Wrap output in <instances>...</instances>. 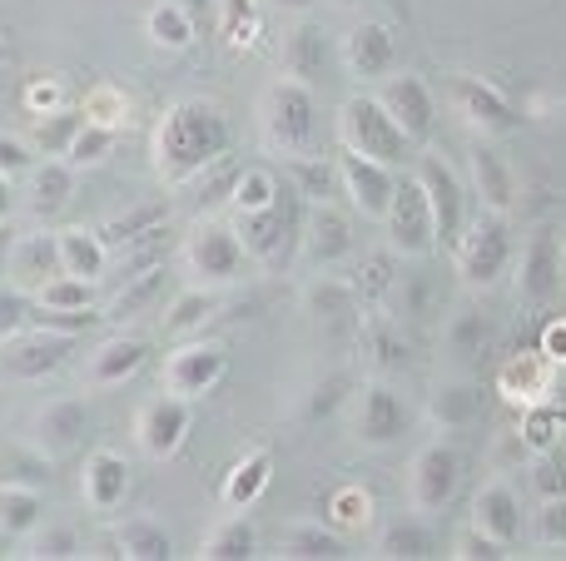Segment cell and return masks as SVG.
<instances>
[{
  "mask_svg": "<svg viewBox=\"0 0 566 561\" xmlns=\"http://www.w3.org/2000/svg\"><path fill=\"white\" fill-rule=\"evenodd\" d=\"M229 149V119L205 99H185L175 105L155 129V165L169 184H189V179L209 174Z\"/></svg>",
  "mask_w": 566,
  "mask_h": 561,
  "instance_id": "obj_1",
  "label": "cell"
},
{
  "mask_svg": "<svg viewBox=\"0 0 566 561\" xmlns=\"http://www.w3.org/2000/svg\"><path fill=\"white\" fill-rule=\"evenodd\" d=\"M338 139L348 155L378 159L388 169H402L412 159V139L398 129V119L382 109L378 95H353L338 109Z\"/></svg>",
  "mask_w": 566,
  "mask_h": 561,
  "instance_id": "obj_2",
  "label": "cell"
},
{
  "mask_svg": "<svg viewBox=\"0 0 566 561\" xmlns=\"http://www.w3.org/2000/svg\"><path fill=\"white\" fill-rule=\"evenodd\" d=\"M264 139L283 159L318 155V99L303 80H274L264 95Z\"/></svg>",
  "mask_w": 566,
  "mask_h": 561,
  "instance_id": "obj_3",
  "label": "cell"
},
{
  "mask_svg": "<svg viewBox=\"0 0 566 561\" xmlns=\"http://www.w3.org/2000/svg\"><path fill=\"white\" fill-rule=\"evenodd\" d=\"M517 258V244H512V224L507 214H492L482 209L478 219H468V229L458 234V278L468 288H492Z\"/></svg>",
  "mask_w": 566,
  "mask_h": 561,
  "instance_id": "obj_4",
  "label": "cell"
},
{
  "mask_svg": "<svg viewBox=\"0 0 566 561\" xmlns=\"http://www.w3.org/2000/svg\"><path fill=\"white\" fill-rule=\"evenodd\" d=\"M185 268H189V284L214 288V294L239 284L249 268V254H244V244H239L234 224H214V219L199 224L195 234L185 239Z\"/></svg>",
  "mask_w": 566,
  "mask_h": 561,
  "instance_id": "obj_5",
  "label": "cell"
},
{
  "mask_svg": "<svg viewBox=\"0 0 566 561\" xmlns=\"http://www.w3.org/2000/svg\"><path fill=\"white\" fill-rule=\"evenodd\" d=\"M382 229H388V248L398 258H428L432 248H438V224H432L428 194H422V184L412 174H402L398 189H392Z\"/></svg>",
  "mask_w": 566,
  "mask_h": 561,
  "instance_id": "obj_6",
  "label": "cell"
},
{
  "mask_svg": "<svg viewBox=\"0 0 566 561\" xmlns=\"http://www.w3.org/2000/svg\"><path fill=\"white\" fill-rule=\"evenodd\" d=\"M412 179L422 184L428 194V209H432V224H438V244H458V234L468 229V189H462L458 169L448 165L442 155H418V169Z\"/></svg>",
  "mask_w": 566,
  "mask_h": 561,
  "instance_id": "obj_7",
  "label": "cell"
},
{
  "mask_svg": "<svg viewBox=\"0 0 566 561\" xmlns=\"http://www.w3.org/2000/svg\"><path fill=\"white\" fill-rule=\"evenodd\" d=\"M293 189L279 194L274 204L264 209H234V234L244 244V254L264 268H279L283 254H289V229H293Z\"/></svg>",
  "mask_w": 566,
  "mask_h": 561,
  "instance_id": "obj_8",
  "label": "cell"
},
{
  "mask_svg": "<svg viewBox=\"0 0 566 561\" xmlns=\"http://www.w3.org/2000/svg\"><path fill=\"white\" fill-rule=\"evenodd\" d=\"M189 427H195V398L185 393H155L145 407H139V423H135V437L139 447H145V457H155V463H165V457H175L179 447H185Z\"/></svg>",
  "mask_w": 566,
  "mask_h": 561,
  "instance_id": "obj_9",
  "label": "cell"
},
{
  "mask_svg": "<svg viewBox=\"0 0 566 561\" xmlns=\"http://www.w3.org/2000/svg\"><path fill=\"white\" fill-rule=\"evenodd\" d=\"M408 423H412V413L388 378L363 383L358 407H353V437H358L363 447H392L402 433H408Z\"/></svg>",
  "mask_w": 566,
  "mask_h": 561,
  "instance_id": "obj_10",
  "label": "cell"
},
{
  "mask_svg": "<svg viewBox=\"0 0 566 561\" xmlns=\"http://www.w3.org/2000/svg\"><path fill=\"white\" fill-rule=\"evenodd\" d=\"M458 483H462V457L452 453L448 443H428L418 457H412V477H408L412 512L438 517L442 507L458 497Z\"/></svg>",
  "mask_w": 566,
  "mask_h": 561,
  "instance_id": "obj_11",
  "label": "cell"
},
{
  "mask_svg": "<svg viewBox=\"0 0 566 561\" xmlns=\"http://www.w3.org/2000/svg\"><path fill=\"white\" fill-rule=\"evenodd\" d=\"M75 353V334H55V328H25V334L6 338L0 343V368H6L10 378H25V383H35V378L55 373L65 358Z\"/></svg>",
  "mask_w": 566,
  "mask_h": 561,
  "instance_id": "obj_12",
  "label": "cell"
},
{
  "mask_svg": "<svg viewBox=\"0 0 566 561\" xmlns=\"http://www.w3.org/2000/svg\"><path fill=\"white\" fill-rule=\"evenodd\" d=\"M378 99H382V109L398 119V129L412 145H422V139L438 129V99H432V89L422 85L418 75H398V70H392L388 80H378Z\"/></svg>",
  "mask_w": 566,
  "mask_h": 561,
  "instance_id": "obj_13",
  "label": "cell"
},
{
  "mask_svg": "<svg viewBox=\"0 0 566 561\" xmlns=\"http://www.w3.org/2000/svg\"><path fill=\"white\" fill-rule=\"evenodd\" d=\"M557 294H562V234L542 229V234H532V244L522 248L517 298L527 308H547Z\"/></svg>",
  "mask_w": 566,
  "mask_h": 561,
  "instance_id": "obj_14",
  "label": "cell"
},
{
  "mask_svg": "<svg viewBox=\"0 0 566 561\" xmlns=\"http://www.w3.org/2000/svg\"><path fill=\"white\" fill-rule=\"evenodd\" d=\"M338 179H343L348 204L358 209L363 219H378L382 224V214H388V204H392V189H398V169L378 165V159H363V155H343Z\"/></svg>",
  "mask_w": 566,
  "mask_h": 561,
  "instance_id": "obj_15",
  "label": "cell"
},
{
  "mask_svg": "<svg viewBox=\"0 0 566 561\" xmlns=\"http://www.w3.org/2000/svg\"><path fill=\"white\" fill-rule=\"evenodd\" d=\"M224 368H229V358L219 343H185L165 358V388L185 398H205L224 378Z\"/></svg>",
  "mask_w": 566,
  "mask_h": 561,
  "instance_id": "obj_16",
  "label": "cell"
},
{
  "mask_svg": "<svg viewBox=\"0 0 566 561\" xmlns=\"http://www.w3.org/2000/svg\"><path fill=\"white\" fill-rule=\"evenodd\" d=\"M472 527L512 552V547L522 542V527H527L517 487H512V483H488V487H482V493L472 497Z\"/></svg>",
  "mask_w": 566,
  "mask_h": 561,
  "instance_id": "obj_17",
  "label": "cell"
},
{
  "mask_svg": "<svg viewBox=\"0 0 566 561\" xmlns=\"http://www.w3.org/2000/svg\"><path fill=\"white\" fill-rule=\"evenodd\" d=\"M452 99H458L462 119L472 129H482V135H512V129H522V115L512 109V99H502L482 80H452Z\"/></svg>",
  "mask_w": 566,
  "mask_h": 561,
  "instance_id": "obj_18",
  "label": "cell"
},
{
  "mask_svg": "<svg viewBox=\"0 0 566 561\" xmlns=\"http://www.w3.org/2000/svg\"><path fill=\"white\" fill-rule=\"evenodd\" d=\"M303 248H308V258L318 268H333L353 254V224L343 209H333V199L308 209V219H303Z\"/></svg>",
  "mask_w": 566,
  "mask_h": 561,
  "instance_id": "obj_19",
  "label": "cell"
},
{
  "mask_svg": "<svg viewBox=\"0 0 566 561\" xmlns=\"http://www.w3.org/2000/svg\"><path fill=\"white\" fill-rule=\"evenodd\" d=\"M80 493H85V507L99 517L119 512L125 507V493H129V467L119 453L99 447V453L85 457V477H80Z\"/></svg>",
  "mask_w": 566,
  "mask_h": 561,
  "instance_id": "obj_20",
  "label": "cell"
},
{
  "mask_svg": "<svg viewBox=\"0 0 566 561\" xmlns=\"http://www.w3.org/2000/svg\"><path fill=\"white\" fill-rule=\"evenodd\" d=\"M343 65L358 80H388L398 70V45L382 25H353L343 40Z\"/></svg>",
  "mask_w": 566,
  "mask_h": 561,
  "instance_id": "obj_21",
  "label": "cell"
},
{
  "mask_svg": "<svg viewBox=\"0 0 566 561\" xmlns=\"http://www.w3.org/2000/svg\"><path fill=\"white\" fill-rule=\"evenodd\" d=\"M6 274H10V284H15V288L35 294L40 284H50L55 274H65V268H60V239L55 234H25V239H15Z\"/></svg>",
  "mask_w": 566,
  "mask_h": 561,
  "instance_id": "obj_22",
  "label": "cell"
},
{
  "mask_svg": "<svg viewBox=\"0 0 566 561\" xmlns=\"http://www.w3.org/2000/svg\"><path fill=\"white\" fill-rule=\"evenodd\" d=\"M145 358H149L145 338H135V334L105 338V343H99L95 353H90L85 378H90V388H119L125 378H135L139 368H145Z\"/></svg>",
  "mask_w": 566,
  "mask_h": 561,
  "instance_id": "obj_23",
  "label": "cell"
},
{
  "mask_svg": "<svg viewBox=\"0 0 566 561\" xmlns=\"http://www.w3.org/2000/svg\"><path fill=\"white\" fill-rule=\"evenodd\" d=\"M472 189H478L482 209H492V214H512V204H517V174L492 145L472 149Z\"/></svg>",
  "mask_w": 566,
  "mask_h": 561,
  "instance_id": "obj_24",
  "label": "cell"
},
{
  "mask_svg": "<svg viewBox=\"0 0 566 561\" xmlns=\"http://www.w3.org/2000/svg\"><path fill=\"white\" fill-rule=\"evenodd\" d=\"M85 427H90V407L80 403V398H60V403H45V413L35 417V443L55 457L75 453Z\"/></svg>",
  "mask_w": 566,
  "mask_h": 561,
  "instance_id": "obj_25",
  "label": "cell"
},
{
  "mask_svg": "<svg viewBox=\"0 0 566 561\" xmlns=\"http://www.w3.org/2000/svg\"><path fill=\"white\" fill-rule=\"evenodd\" d=\"M30 189H25V204L35 209V214H55V209L70 204V194H75V165L60 155H40L35 169H30Z\"/></svg>",
  "mask_w": 566,
  "mask_h": 561,
  "instance_id": "obj_26",
  "label": "cell"
},
{
  "mask_svg": "<svg viewBox=\"0 0 566 561\" xmlns=\"http://www.w3.org/2000/svg\"><path fill=\"white\" fill-rule=\"evenodd\" d=\"M328 60H333V45L318 25H298L289 40H283V75L289 80L313 85V80L328 75Z\"/></svg>",
  "mask_w": 566,
  "mask_h": 561,
  "instance_id": "obj_27",
  "label": "cell"
},
{
  "mask_svg": "<svg viewBox=\"0 0 566 561\" xmlns=\"http://www.w3.org/2000/svg\"><path fill=\"white\" fill-rule=\"evenodd\" d=\"M378 557L388 561H422V557H438V532H432L428 517H398V522H388L378 532V547H373Z\"/></svg>",
  "mask_w": 566,
  "mask_h": 561,
  "instance_id": "obj_28",
  "label": "cell"
},
{
  "mask_svg": "<svg viewBox=\"0 0 566 561\" xmlns=\"http://www.w3.org/2000/svg\"><path fill=\"white\" fill-rule=\"evenodd\" d=\"M60 239V268L75 278H90V284H99L109 268V244L99 234H90V229H65Z\"/></svg>",
  "mask_w": 566,
  "mask_h": 561,
  "instance_id": "obj_29",
  "label": "cell"
},
{
  "mask_svg": "<svg viewBox=\"0 0 566 561\" xmlns=\"http://www.w3.org/2000/svg\"><path fill=\"white\" fill-rule=\"evenodd\" d=\"M283 165H289V189L303 204H328L333 194H343L338 165H328L323 155H298V159H283Z\"/></svg>",
  "mask_w": 566,
  "mask_h": 561,
  "instance_id": "obj_30",
  "label": "cell"
},
{
  "mask_svg": "<svg viewBox=\"0 0 566 561\" xmlns=\"http://www.w3.org/2000/svg\"><path fill=\"white\" fill-rule=\"evenodd\" d=\"M165 219H169V204H165V199H149V204H139V209H129V214L109 219L99 239L109 244V254H115V248H135V244H145V239L165 234Z\"/></svg>",
  "mask_w": 566,
  "mask_h": 561,
  "instance_id": "obj_31",
  "label": "cell"
},
{
  "mask_svg": "<svg viewBox=\"0 0 566 561\" xmlns=\"http://www.w3.org/2000/svg\"><path fill=\"white\" fill-rule=\"evenodd\" d=\"M45 517V497L35 487L0 483V537H30Z\"/></svg>",
  "mask_w": 566,
  "mask_h": 561,
  "instance_id": "obj_32",
  "label": "cell"
},
{
  "mask_svg": "<svg viewBox=\"0 0 566 561\" xmlns=\"http://www.w3.org/2000/svg\"><path fill=\"white\" fill-rule=\"evenodd\" d=\"M482 417V398L472 383H442L438 393H432V423L442 427V433H462V427H472Z\"/></svg>",
  "mask_w": 566,
  "mask_h": 561,
  "instance_id": "obj_33",
  "label": "cell"
},
{
  "mask_svg": "<svg viewBox=\"0 0 566 561\" xmlns=\"http://www.w3.org/2000/svg\"><path fill=\"white\" fill-rule=\"evenodd\" d=\"M279 557H289V561H338L343 542L323 522H298V527H289V532H283Z\"/></svg>",
  "mask_w": 566,
  "mask_h": 561,
  "instance_id": "obj_34",
  "label": "cell"
},
{
  "mask_svg": "<svg viewBox=\"0 0 566 561\" xmlns=\"http://www.w3.org/2000/svg\"><path fill=\"white\" fill-rule=\"evenodd\" d=\"M214 288H199V284H189L185 294L169 304V314H165V334L169 338H185V334H199V328L209 324V314H214Z\"/></svg>",
  "mask_w": 566,
  "mask_h": 561,
  "instance_id": "obj_35",
  "label": "cell"
},
{
  "mask_svg": "<svg viewBox=\"0 0 566 561\" xmlns=\"http://www.w3.org/2000/svg\"><path fill=\"white\" fill-rule=\"evenodd\" d=\"M254 547H259V537H254V527H249V517H224V522L205 537L199 557H209V561H244V557H254Z\"/></svg>",
  "mask_w": 566,
  "mask_h": 561,
  "instance_id": "obj_36",
  "label": "cell"
},
{
  "mask_svg": "<svg viewBox=\"0 0 566 561\" xmlns=\"http://www.w3.org/2000/svg\"><path fill=\"white\" fill-rule=\"evenodd\" d=\"M115 547H119V557H135V561H165V557H175V542H169V532H165V527H155V522H145V517H135V522L119 527Z\"/></svg>",
  "mask_w": 566,
  "mask_h": 561,
  "instance_id": "obj_37",
  "label": "cell"
},
{
  "mask_svg": "<svg viewBox=\"0 0 566 561\" xmlns=\"http://www.w3.org/2000/svg\"><path fill=\"white\" fill-rule=\"evenodd\" d=\"M30 298H35V308H50V314H80V308L95 304V284H90V278H75V274H55Z\"/></svg>",
  "mask_w": 566,
  "mask_h": 561,
  "instance_id": "obj_38",
  "label": "cell"
},
{
  "mask_svg": "<svg viewBox=\"0 0 566 561\" xmlns=\"http://www.w3.org/2000/svg\"><path fill=\"white\" fill-rule=\"evenodd\" d=\"M80 129H85V115H80V109H55V115H40L35 139H30V145H35V155H60L65 159Z\"/></svg>",
  "mask_w": 566,
  "mask_h": 561,
  "instance_id": "obj_39",
  "label": "cell"
},
{
  "mask_svg": "<svg viewBox=\"0 0 566 561\" xmlns=\"http://www.w3.org/2000/svg\"><path fill=\"white\" fill-rule=\"evenodd\" d=\"M269 487V453H249L244 463L229 473V483H224V502L234 507H254L259 502V493Z\"/></svg>",
  "mask_w": 566,
  "mask_h": 561,
  "instance_id": "obj_40",
  "label": "cell"
},
{
  "mask_svg": "<svg viewBox=\"0 0 566 561\" xmlns=\"http://www.w3.org/2000/svg\"><path fill=\"white\" fill-rule=\"evenodd\" d=\"M165 294V268H145V274H135V278H125V294L109 304V318H135V314H145L155 298Z\"/></svg>",
  "mask_w": 566,
  "mask_h": 561,
  "instance_id": "obj_41",
  "label": "cell"
},
{
  "mask_svg": "<svg viewBox=\"0 0 566 561\" xmlns=\"http://www.w3.org/2000/svg\"><path fill=\"white\" fill-rule=\"evenodd\" d=\"M363 343H368V353H373V368H378L382 378H388V373H398V368L408 363V338H402V334H398V328H392V324H373Z\"/></svg>",
  "mask_w": 566,
  "mask_h": 561,
  "instance_id": "obj_42",
  "label": "cell"
},
{
  "mask_svg": "<svg viewBox=\"0 0 566 561\" xmlns=\"http://www.w3.org/2000/svg\"><path fill=\"white\" fill-rule=\"evenodd\" d=\"M279 194H283L279 174L274 169H264V165L244 169V174L234 179V209H264V204H274Z\"/></svg>",
  "mask_w": 566,
  "mask_h": 561,
  "instance_id": "obj_43",
  "label": "cell"
},
{
  "mask_svg": "<svg viewBox=\"0 0 566 561\" xmlns=\"http://www.w3.org/2000/svg\"><path fill=\"white\" fill-rule=\"evenodd\" d=\"M149 35L165 50H185L195 40V20L185 15V6H155L149 10Z\"/></svg>",
  "mask_w": 566,
  "mask_h": 561,
  "instance_id": "obj_44",
  "label": "cell"
},
{
  "mask_svg": "<svg viewBox=\"0 0 566 561\" xmlns=\"http://www.w3.org/2000/svg\"><path fill=\"white\" fill-rule=\"evenodd\" d=\"M115 149V125H99V119H85V129L75 135V145H70V165L75 169H90V165H99V159Z\"/></svg>",
  "mask_w": 566,
  "mask_h": 561,
  "instance_id": "obj_45",
  "label": "cell"
},
{
  "mask_svg": "<svg viewBox=\"0 0 566 561\" xmlns=\"http://www.w3.org/2000/svg\"><path fill=\"white\" fill-rule=\"evenodd\" d=\"M353 304H358V288L353 284H343V278H333V274H323L318 284L308 288V308L318 318H338V314H353Z\"/></svg>",
  "mask_w": 566,
  "mask_h": 561,
  "instance_id": "obj_46",
  "label": "cell"
},
{
  "mask_svg": "<svg viewBox=\"0 0 566 561\" xmlns=\"http://www.w3.org/2000/svg\"><path fill=\"white\" fill-rule=\"evenodd\" d=\"M30 318H35V298H30L25 288H15V284L0 288V343L15 338V334H25Z\"/></svg>",
  "mask_w": 566,
  "mask_h": 561,
  "instance_id": "obj_47",
  "label": "cell"
},
{
  "mask_svg": "<svg viewBox=\"0 0 566 561\" xmlns=\"http://www.w3.org/2000/svg\"><path fill=\"white\" fill-rule=\"evenodd\" d=\"M35 145L20 135H0V174L6 179H25L30 169H35Z\"/></svg>",
  "mask_w": 566,
  "mask_h": 561,
  "instance_id": "obj_48",
  "label": "cell"
},
{
  "mask_svg": "<svg viewBox=\"0 0 566 561\" xmlns=\"http://www.w3.org/2000/svg\"><path fill=\"white\" fill-rule=\"evenodd\" d=\"M75 552H80V532H75V527H50V532L35 537V557L60 561V557H75Z\"/></svg>",
  "mask_w": 566,
  "mask_h": 561,
  "instance_id": "obj_49",
  "label": "cell"
},
{
  "mask_svg": "<svg viewBox=\"0 0 566 561\" xmlns=\"http://www.w3.org/2000/svg\"><path fill=\"white\" fill-rule=\"evenodd\" d=\"M537 537L542 542H566V497H547L542 502V512H537Z\"/></svg>",
  "mask_w": 566,
  "mask_h": 561,
  "instance_id": "obj_50",
  "label": "cell"
},
{
  "mask_svg": "<svg viewBox=\"0 0 566 561\" xmlns=\"http://www.w3.org/2000/svg\"><path fill=\"white\" fill-rule=\"evenodd\" d=\"M448 343H452V353H478L482 348V318L478 314H462L458 324H452V334H448Z\"/></svg>",
  "mask_w": 566,
  "mask_h": 561,
  "instance_id": "obj_51",
  "label": "cell"
},
{
  "mask_svg": "<svg viewBox=\"0 0 566 561\" xmlns=\"http://www.w3.org/2000/svg\"><path fill=\"white\" fill-rule=\"evenodd\" d=\"M452 557H462V561H478V557L497 561V557H507V547H497V542H492V537H482L478 527H472L468 537H458V547H452Z\"/></svg>",
  "mask_w": 566,
  "mask_h": 561,
  "instance_id": "obj_52",
  "label": "cell"
},
{
  "mask_svg": "<svg viewBox=\"0 0 566 561\" xmlns=\"http://www.w3.org/2000/svg\"><path fill=\"white\" fill-rule=\"evenodd\" d=\"M557 413L552 407H537V413H527V443L532 447H552V433H557Z\"/></svg>",
  "mask_w": 566,
  "mask_h": 561,
  "instance_id": "obj_53",
  "label": "cell"
},
{
  "mask_svg": "<svg viewBox=\"0 0 566 561\" xmlns=\"http://www.w3.org/2000/svg\"><path fill=\"white\" fill-rule=\"evenodd\" d=\"M224 6V30H229V40H244V30L254 25V6L249 0H219Z\"/></svg>",
  "mask_w": 566,
  "mask_h": 561,
  "instance_id": "obj_54",
  "label": "cell"
},
{
  "mask_svg": "<svg viewBox=\"0 0 566 561\" xmlns=\"http://www.w3.org/2000/svg\"><path fill=\"white\" fill-rule=\"evenodd\" d=\"M537 487H542L547 497H566V467H557V463H542Z\"/></svg>",
  "mask_w": 566,
  "mask_h": 561,
  "instance_id": "obj_55",
  "label": "cell"
},
{
  "mask_svg": "<svg viewBox=\"0 0 566 561\" xmlns=\"http://www.w3.org/2000/svg\"><path fill=\"white\" fill-rule=\"evenodd\" d=\"M542 353H547L552 363H566V324H552L547 334H542Z\"/></svg>",
  "mask_w": 566,
  "mask_h": 561,
  "instance_id": "obj_56",
  "label": "cell"
},
{
  "mask_svg": "<svg viewBox=\"0 0 566 561\" xmlns=\"http://www.w3.org/2000/svg\"><path fill=\"white\" fill-rule=\"evenodd\" d=\"M25 204V199H20V189H15V179H6L0 174V224H10V219H15V209Z\"/></svg>",
  "mask_w": 566,
  "mask_h": 561,
  "instance_id": "obj_57",
  "label": "cell"
},
{
  "mask_svg": "<svg viewBox=\"0 0 566 561\" xmlns=\"http://www.w3.org/2000/svg\"><path fill=\"white\" fill-rule=\"evenodd\" d=\"M10 248H15V234H10V224H0V278L10 268Z\"/></svg>",
  "mask_w": 566,
  "mask_h": 561,
  "instance_id": "obj_58",
  "label": "cell"
},
{
  "mask_svg": "<svg viewBox=\"0 0 566 561\" xmlns=\"http://www.w3.org/2000/svg\"><path fill=\"white\" fill-rule=\"evenodd\" d=\"M279 6H283V10H293V15H303V10H308L313 0H279Z\"/></svg>",
  "mask_w": 566,
  "mask_h": 561,
  "instance_id": "obj_59",
  "label": "cell"
},
{
  "mask_svg": "<svg viewBox=\"0 0 566 561\" xmlns=\"http://www.w3.org/2000/svg\"><path fill=\"white\" fill-rule=\"evenodd\" d=\"M0 70H6V40H0Z\"/></svg>",
  "mask_w": 566,
  "mask_h": 561,
  "instance_id": "obj_60",
  "label": "cell"
},
{
  "mask_svg": "<svg viewBox=\"0 0 566 561\" xmlns=\"http://www.w3.org/2000/svg\"><path fill=\"white\" fill-rule=\"evenodd\" d=\"M333 6H358V0H333Z\"/></svg>",
  "mask_w": 566,
  "mask_h": 561,
  "instance_id": "obj_61",
  "label": "cell"
},
{
  "mask_svg": "<svg viewBox=\"0 0 566 561\" xmlns=\"http://www.w3.org/2000/svg\"><path fill=\"white\" fill-rule=\"evenodd\" d=\"M562 258H566V239H562Z\"/></svg>",
  "mask_w": 566,
  "mask_h": 561,
  "instance_id": "obj_62",
  "label": "cell"
}]
</instances>
